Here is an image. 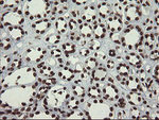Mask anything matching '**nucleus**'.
I'll list each match as a JSON object with an SVG mask.
<instances>
[{"label":"nucleus","instance_id":"obj_1","mask_svg":"<svg viewBox=\"0 0 159 120\" xmlns=\"http://www.w3.org/2000/svg\"><path fill=\"white\" fill-rule=\"evenodd\" d=\"M21 11L17 9H14L13 11H10L8 13L3 14L1 17L2 25L4 26H13V27H18L19 25L23 23V18L21 16Z\"/></svg>","mask_w":159,"mask_h":120},{"label":"nucleus","instance_id":"obj_2","mask_svg":"<svg viewBox=\"0 0 159 120\" xmlns=\"http://www.w3.org/2000/svg\"><path fill=\"white\" fill-rule=\"evenodd\" d=\"M107 25L110 30L115 33V32H120V31L122 30V25H123V23H122V18L120 17L119 15H117L116 13L114 14L112 13L107 17Z\"/></svg>","mask_w":159,"mask_h":120},{"label":"nucleus","instance_id":"obj_3","mask_svg":"<svg viewBox=\"0 0 159 120\" xmlns=\"http://www.w3.org/2000/svg\"><path fill=\"white\" fill-rule=\"evenodd\" d=\"M124 13H125V18L127 20H131V19H135V20H138L139 17L141 16V11L140 8L138 6H135V4H127L124 8Z\"/></svg>","mask_w":159,"mask_h":120},{"label":"nucleus","instance_id":"obj_4","mask_svg":"<svg viewBox=\"0 0 159 120\" xmlns=\"http://www.w3.org/2000/svg\"><path fill=\"white\" fill-rule=\"evenodd\" d=\"M26 52H28L26 62H31L32 60L33 61H36V62H39L46 54L45 50H42L40 48H35V49L30 48V49L26 50Z\"/></svg>","mask_w":159,"mask_h":120},{"label":"nucleus","instance_id":"obj_5","mask_svg":"<svg viewBox=\"0 0 159 120\" xmlns=\"http://www.w3.org/2000/svg\"><path fill=\"white\" fill-rule=\"evenodd\" d=\"M104 98L109 101H114L115 99H119L118 95V89L115 87L114 84H106V87H104Z\"/></svg>","mask_w":159,"mask_h":120},{"label":"nucleus","instance_id":"obj_6","mask_svg":"<svg viewBox=\"0 0 159 120\" xmlns=\"http://www.w3.org/2000/svg\"><path fill=\"white\" fill-rule=\"evenodd\" d=\"M126 86H128L132 92H139V93L143 92V88H142L140 81H139L138 78H135V77L132 76L128 77V79L126 80Z\"/></svg>","mask_w":159,"mask_h":120},{"label":"nucleus","instance_id":"obj_7","mask_svg":"<svg viewBox=\"0 0 159 120\" xmlns=\"http://www.w3.org/2000/svg\"><path fill=\"white\" fill-rule=\"evenodd\" d=\"M32 27L36 29V32H37L38 34H43V33L46 32L47 28L50 27V23L47 18H44V19H42V20L37 21L36 23H34Z\"/></svg>","mask_w":159,"mask_h":120},{"label":"nucleus","instance_id":"obj_8","mask_svg":"<svg viewBox=\"0 0 159 120\" xmlns=\"http://www.w3.org/2000/svg\"><path fill=\"white\" fill-rule=\"evenodd\" d=\"M93 33L96 35V38H102L105 36V33H106V28H105V25L103 23H98L97 21L93 23Z\"/></svg>","mask_w":159,"mask_h":120},{"label":"nucleus","instance_id":"obj_9","mask_svg":"<svg viewBox=\"0 0 159 120\" xmlns=\"http://www.w3.org/2000/svg\"><path fill=\"white\" fill-rule=\"evenodd\" d=\"M98 10H99V13H100L101 17L103 18H107L108 16L112 14V8H110V6L107 2H101L98 6Z\"/></svg>","mask_w":159,"mask_h":120},{"label":"nucleus","instance_id":"obj_10","mask_svg":"<svg viewBox=\"0 0 159 120\" xmlns=\"http://www.w3.org/2000/svg\"><path fill=\"white\" fill-rule=\"evenodd\" d=\"M96 17H97V14H96L95 6H86L85 14L83 15L84 20H88L89 23L90 21H96Z\"/></svg>","mask_w":159,"mask_h":120},{"label":"nucleus","instance_id":"obj_11","mask_svg":"<svg viewBox=\"0 0 159 120\" xmlns=\"http://www.w3.org/2000/svg\"><path fill=\"white\" fill-rule=\"evenodd\" d=\"M80 32H81V34L83 35V36L90 38L93 33V29L88 23H84V25H80Z\"/></svg>","mask_w":159,"mask_h":120},{"label":"nucleus","instance_id":"obj_12","mask_svg":"<svg viewBox=\"0 0 159 120\" xmlns=\"http://www.w3.org/2000/svg\"><path fill=\"white\" fill-rule=\"evenodd\" d=\"M59 76L61 77L62 79H65V80H68V81H71L75 78V77H74V70L67 68V67H63V71H59Z\"/></svg>","mask_w":159,"mask_h":120},{"label":"nucleus","instance_id":"obj_13","mask_svg":"<svg viewBox=\"0 0 159 120\" xmlns=\"http://www.w3.org/2000/svg\"><path fill=\"white\" fill-rule=\"evenodd\" d=\"M127 99H128L129 103H131V105H132V106L142 101V98L139 92H132L129 95H127Z\"/></svg>","mask_w":159,"mask_h":120},{"label":"nucleus","instance_id":"obj_14","mask_svg":"<svg viewBox=\"0 0 159 120\" xmlns=\"http://www.w3.org/2000/svg\"><path fill=\"white\" fill-rule=\"evenodd\" d=\"M126 60H127V61H129V63H131L132 66L137 67V68H140L141 65H142L140 56H139L138 54H136V53H131L129 56H127Z\"/></svg>","mask_w":159,"mask_h":120},{"label":"nucleus","instance_id":"obj_15","mask_svg":"<svg viewBox=\"0 0 159 120\" xmlns=\"http://www.w3.org/2000/svg\"><path fill=\"white\" fill-rule=\"evenodd\" d=\"M105 74H106V70L101 67V68L96 69V70L92 72V79L97 81V82H101V81H104L106 79Z\"/></svg>","mask_w":159,"mask_h":120},{"label":"nucleus","instance_id":"obj_16","mask_svg":"<svg viewBox=\"0 0 159 120\" xmlns=\"http://www.w3.org/2000/svg\"><path fill=\"white\" fill-rule=\"evenodd\" d=\"M9 31L11 33L12 38H14V39H20L21 36L25 34L21 27H11L9 29Z\"/></svg>","mask_w":159,"mask_h":120},{"label":"nucleus","instance_id":"obj_17","mask_svg":"<svg viewBox=\"0 0 159 120\" xmlns=\"http://www.w3.org/2000/svg\"><path fill=\"white\" fill-rule=\"evenodd\" d=\"M158 36H155L154 34H146L145 35V38H146V40H145V43H144V45H145V47L148 48L149 50H152L154 47H155V45H156V48L158 47V45L157 44H155V40H156V38H157Z\"/></svg>","mask_w":159,"mask_h":120},{"label":"nucleus","instance_id":"obj_18","mask_svg":"<svg viewBox=\"0 0 159 120\" xmlns=\"http://www.w3.org/2000/svg\"><path fill=\"white\" fill-rule=\"evenodd\" d=\"M55 26H56V30H57V32H59V34H63V33H66V30H67V23H66V20H65V18L59 17V18L56 20V23H55Z\"/></svg>","mask_w":159,"mask_h":120},{"label":"nucleus","instance_id":"obj_19","mask_svg":"<svg viewBox=\"0 0 159 120\" xmlns=\"http://www.w3.org/2000/svg\"><path fill=\"white\" fill-rule=\"evenodd\" d=\"M72 93H73V95L78 96V97H84V96H85L84 87L81 85H78V84H74V85L72 86Z\"/></svg>","mask_w":159,"mask_h":120},{"label":"nucleus","instance_id":"obj_20","mask_svg":"<svg viewBox=\"0 0 159 120\" xmlns=\"http://www.w3.org/2000/svg\"><path fill=\"white\" fill-rule=\"evenodd\" d=\"M63 50L67 56H69L70 53H73L75 51V46L71 43H66V44H63Z\"/></svg>","mask_w":159,"mask_h":120},{"label":"nucleus","instance_id":"obj_21","mask_svg":"<svg viewBox=\"0 0 159 120\" xmlns=\"http://www.w3.org/2000/svg\"><path fill=\"white\" fill-rule=\"evenodd\" d=\"M118 71H119V73L121 74L122 77H127L129 73V67L127 66V65L125 64H120L119 66L117 67Z\"/></svg>","mask_w":159,"mask_h":120},{"label":"nucleus","instance_id":"obj_22","mask_svg":"<svg viewBox=\"0 0 159 120\" xmlns=\"http://www.w3.org/2000/svg\"><path fill=\"white\" fill-rule=\"evenodd\" d=\"M65 103H66V105H67V107H68V109L76 110V109H78V106H79V104H80V101H78L75 98L71 97L69 101H66Z\"/></svg>","mask_w":159,"mask_h":120},{"label":"nucleus","instance_id":"obj_23","mask_svg":"<svg viewBox=\"0 0 159 120\" xmlns=\"http://www.w3.org/2000/svg\"><path fill=\"white\" fill-rule=\"evenodd\" d=\"M40 72H42L44 76L48 77V78H52L54 77V70L49 66H44L42 69H40Z\"/></svg>","mask_w":159,"mask_h":120},{"label":"nucleus","instance_id":"obj_24","mask_svg":"<svg viewBox=\"0 0 159 120\" xmlns=\"http://www.w3.org/2000/svg\"><path fill=\"white\" fill-rule=\"evenodd\" d=\"M88 95H89V97H91V98H97V97H100L101 92L97 86H90V88H89V90H88Z\"/></svg>","mask_w":159,"mask_h":120},{"label":"nucleus","instance_id":"obj_25","mask_svg":"<svg viewBox=\"0 0 159 120\" xmlns=\"http://www.w3.org/2000/svg\"><path fill=\"white\" fill-rule=\"evenodd\" d=\"M86 66H87V70H92V69H95L96 67L98 66V61L96 59H93V57H90V59H88L87 61H86Z\"/></svg>","mask_w":159,"mask_h":120},{"label":"nucleus","instance_id":"obj_26","mask_svg":"<svg viewBox=\"0 0 159 120\" xmlns=\"http://www.w3.org/2000/svg\"><path fill=\"white\" fill-rule=\"evenodd\" d=\"M21 66V60L15 59L14 61H12V63L9 66V71H12L13 69H19Z\"/></svg>","mask_w":159,"mask_h":120},{"label":"nucleus","instance_id":"obj_27","mask_svg":"<svg viewBox=\"0 0 159 120\" xmlns=\"http://www.w3.org/2000/svg\"><path fill=\"white\" fill-rule=\"evenodd\" d=\"M61 40V36L59 35H54V34H51L49 35L47 38H46V42H48L49 44H57V43Z\"/></svg>","mask_w":159,"mask_h":120},{"label":"nucleus","instance_id":"obj_28","mask_svg":"<svg viewBox=\"0 0 159 120\" xmlns=\"http://www.w3.org/2000/svg\"><path fill=\"white\" fill-rule=\"evenodd\" d=\"M88 44H89V49L92 50V51H97V50L101 46L100 43H99V40L97 39V38H96V39H91Z\"/></svg>","mask_w":159,"mask_h":120},{"label":"nucleus","instance_id":"obj_29","mask_svg":"<svg viewBox=\"0 0 159 120\" xmlns=\"http://www.w3.org/2000/svg\"><path fill=\"white\" fill-rule=\"evenodd\" d=\"M55 83H56V80L54 78H46L45 80H43V84L48 88H51Z\"/></svg>","mask_w":159,"mask_h":120},{"label":"nucleus","instance_id":"obj_30","mask_svg":"<svg viewBox=\"0 0 159 120\" xmlns=\"http://www.w3.org/2000/svg\"><path fill=\"white\" fill-rule=\"evenodd\" d=\"M110 38H112L115 44H118V45L121 44V35H119L118 32H115V33L112 32V34H110Z\"/></svg>","mask_w":159,"mask_h":120},{"label":"nucleus","instance_id":"obj_31","mask_svg":"<svg viewBox=\"0 0 159 120\" xmlns=\"http://www.w3.org/2000/svg\"><path fill=\"white\" fill-rule=\"evenodd\" d=\"M140 116V112H139V109H137L136 106H132L131 109V117L132 118H138V117Z\"/></svg>","mask_w":159,"mask_h":120},{"label":"nucleus","instance_id":"obj_32","mask_svg":"<svg viewBox=\"0 0 159 120\" xmlns=\"http://www.w3.org/2000/svg\"><path fill=\"white\" fill-rule=\"evenodd\" d=\"M1 47L3 48L4 50L9 49L11 47V39L10 38H6V39L1 40Z\"/></svg>","mask_w":159,"mask_h":120},{"label":"nucleus","instance_id":"obj_33","mask_svg":"<svg viewBox=\"0 0 159 120\" xmlns=\"http://www.w3.org/2000/svg\"><path fill=\"white\" fill-rule=\"evenodd\" d=\"M52 56L54 57V59H59V57L62 56V52L59 49H57V48H53L52 49Z\"/></svg>","mask_w":159,"mask_h":120},{"label":"nucleus","instance_id":"obj_34","mask_svg":"<svg viewBox=\"0 0 159 120\" xmlns=\"http://www.w3.org/2000/svg\"><path fill=\"white\" fill-rule=\"evenodd\" d=\"M149 57H150L151 60H153V61H157L158 60V50L157 49L153 50V51L149 54Z\"/></svg>","mask_w":159,"mask_h":120},{"label":"nucleus","instance_id":"obj_35","mask_svg":"<svg viewBox=\"0 0 159 120\" xmlns=\"http://www.w3.org/2000/svg\"><path fill=\"white\" fill-rule=\"evenodd\" d=\"M48 89H49V88L47 87V86H42V87L39 88V93H40V95L43 96V97H44V96L46 95V93H47V92H48Z\"/></svg>","mask_w":159,"mask_h":120},{"label":"nucleus","instance_id":"obj_36","mask_svg":"<svg viewBox=\"0 0 159 120\" xmlns=\"http://www.w3.org/2000/svg\"><path fill=\"white\" fill-rule=\"evenodd\" d=\"M69 28H70V30L73 31L74 29L76 28V21L74 20V19H70V21H69Z\"/></svg>","mask_w":159,"mask_h":120},{"label":"nucleus","instance_id":"obj_37","mask_svg":"<svg viewBox=\"0 0 159 120\" xmlns=\"http://www.w3.org/2000/svg\"><path fill=\"white\" fill-rule=\"evenodd\" d=\"M115 62L112 61V60H109V61H107V64H106V67H107L108 69H114L115 68Z\"/></svg>","mask_w":159,"mask_h":120},{"label":"nucleus","instance_id":"obj_38","mask_svg":"<svg viewBox=\"0 0 159 120\" xmlns=\"http://www.w3.org/2000/svg\"><path fill=\"white\" fill-rule=\"evenodd\" d=\"M89 53H90V49H88V48H86V49H82L81 50V54L83 56H89Z\"/></svg>","mask_w":159,"mask_h":120},{"label":"nucleus","instance_id":"obj_39","mask_svg":"<svg viewBox=\"0 0 159 120\" xmlns=\"http://www.w3.org/2000/svg\"><path fill=\"white\" fill-rule=\"evenodd\" d=\"M96 57H97V59H100V60H105L106 59L105 54H101L100 52H96Z\"/></svg>","mask_w":159,"mask_h":120},{"label":"nucleus","instance_id":"obj_40","mask_svg":"<svg viewBox=\"0 0 159 120\" xmlns=\"http://www.w3.org/2000/svg\"><path fill=\"white\" fill-rule=\"evenodd\" d=\"M125 100L123 99V98H119V106L120 107H124L125 106Z\"/></svg>","mask_w":159,"mask_h":120},{"label":"nucleus","instance_id":"obj_41","mask_svg":"<svg viewBox=\"0 0 159 120\" xmlns=\"http://www.w3.org/2000/svg\"><path fill=\"white\" fill-rule=\"evenodd\" d=\"M109 56H116V50H114V49L109 50Z\"/></svg>","mask_w":159,"mask_h":120},{"label":"nucleus","instance_id":"obj_42","mask_svg":"<svg viewBox=\"0 0 159 120\" xmlns=\"http://www.w3.org/2000/svg\"><path fill=\"white\" fill-rule=\"evenodd\" d=\"M45 65H46V62H43V63H40L39 65H38V66H37V68L42 69V68H43V67H44V66H45Z\"/></svg>","mask_w":159,"mask_h":120},{"label":"nucleus","instance_id":"obj_43","mask_svg":"<svg viewBox=\"0 0 159 120\" xmlns=\"http://www.w3.org/2000/svg\"><path fill=\"white\" fill-rule=\"evenodd\" d=\"M107 80H108V82H109V83L114 84V79H112V78H110V77H108V78H107Z\"/></svg>","mask_w":159,"mask_h":120},{"label":"nucleus","instance_id":"obj_44","mask_svg":"<svg viewBox=\"0 0 159 120\" xmlns=\"http://www.w3.org/2000/svg\"><path fill=\"white\" fill-rule=\"evenodd\" d=\"M117 79H118V80H119V81H121V80H122L121 76H117Z\"/></svg>","mask_w":159,"mask_h":120},{"label":"nucleus","instance_id":"obj_45","mask_svg":"<svg viewBox=\"0 0 159 120\" xmlns=\"http://www.w3.org/2000/svg\"><path fill=\"white\" fill-rule=\"evenodd\" d=\"M37 86H38V84H37V83H35L34 85H33V88H36V87H37Z\"/></svg>","mask_w":159,"mask_h":120}]
</instances>
